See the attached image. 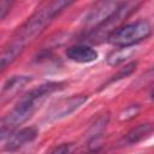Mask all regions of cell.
<instances>
[{
  "instance_id": "obj_12",
  "label": "cell",
  "mask_w": 154,
  "mask_h": 154,
  "mask_svg": "<svg viewBox=\"0 0 154 154\" xmlns=\"http://www.w3.org/2000/svg\"><path fill=\"white\" fill-rule=\"evenodd\" d=\"M136 53V47L130 46V47H118V49L113 51L108 58H107V64L109 66H117L124 61H126L129 58H131Z\"/></svg>"
},
{
  "instance_id": "obj_9",
  "label": "cell",
  "mask_w": 154,
  "mask_h": 154,
  "mask_svg": "<svg viewBox=\"0 0 154 154\" xmlns=\"http://www.w3.org/2000/svg\"><path fill=\"white\" fill-rule=\"evenodd\" d=\"M66 57L75 63L87 64V63L95 61L99 57V53L94 48L87 45H76V46H71L70 48H67Z\"/></svg>"
},
{
  "instance_id": "obj_1",
  "label": "cell",
  "mask_w": 154,
  "mask_h": 154,
  "mask_svg": "<svg viewBox=\"0 0 154 154\" xmlns=\"http://www.w3.org/2000/svg\"><path fill=\"white\" fill-rule=\"evenodd\" d=\"M61 85L63 83L48 82V83L41 84L40 87H36L35 89H31L29 93L22 96L17 102V105L12 108V111H10V113H7L2 118L4 122L13 131H16L19 128V125L25 123L35 113V111L48 97V95L59 90Z\"/></svg>"
},
{
  "instance_id": "obj_2",
  "label": "cell",
  "mask_w": 154,
  "mask_h": 154,
  "mask_svg": "<svg viewBox=\"0 0 154 154\" xmlns=\"http://www.w3.org/2000/svg\"><path fill=\"white\" fill-rule=\"evenodd\" d=\"M71 4H72L71 1H65V0H55V1L46 2L19 28V30L17 31L13 38L26 46V43L35 40L46 29V26Z\"/></svg>"
},
{
  "instance_id": "obj_15",
  "label": "cell",
  "mask_w": 154,
  "mask_h": 154,
  "mask_svg": "<svg viewBox=\"0 0 154 154\" xmlns=\"http://www.w3.org/2000/svg\"><path fill=\"white\" fill-rule=\"evenodd\" d=\"M141 111V106L140 105H131V106H128L125 109H123V112L119 114V119L120 120H130V119H134Z\"/></svg>"
},
{
  "instance_id": "obj_3",
  "label": "cell",
  "mask_w": 154,
  "mask_h": 154,
  "mask_svg": "<svg viewBox=\"0 0 154 154\" xmlns=\"http://www.w3.org/2000/svg\"><path fill=\"white\" fill-rule=\"evenodd\" d=\"M152 34V25L146 19H140L128 24H123L111 32L107 37L108 42L117 47L136 46Z\"/></svg>"
},
{
  "instance_id": "obj_7",
  "label": "cell",
  "mask_w": 154,
  "mask_h": 154,
  "mask_svg": "<svg viewBox=\"0 0 154 154\" xmlns=\"http://www.w3.org/2000/svg\"><path fill=\"white\" fill-rule=\"evenodd\" d=\"M38 135V131L34 126H28L23 129H18L14 132L11 134L8 137L6 144H5V150L7 152H16L24 147L25 144L32 142Z\"/></svg>"
},
{
  "instance_id": "obj_13",
  "label": "cell",
  "mask_w": 154,
  "mask_h": 154,
  "mask_svg": "<svg viewBox=\"0 0 154 154\" xmlns=\"http://www.w3.org/2000/svg\"><path fill=\"white\" fill-rule=\"evenodd\" d=\"M108 119H109V116L108 114H103L101 116L100 118L96 119V122L93 124V126L90 128V136H91V140L94 138H99L103 131V129L107 126V123H108Z\"/></svg>"
},
{
  "instance_id": "obj_18",
  "label": "cell",
  "mask_w": 154,
  "mask_h": 154,
  "mask_svg": "<svg viewBox=\"0 0 154 154\" xmlns=\"http://www.w3.org/2000/svg\"><path fill=\"white\" fill-rule=\"evenodd\" d=\"M51 154H72V147H71V144L64 143V144L55 147L51 152Z\"/></svg>"
},
{
  "instance_id": "obj_4",
  "label": "cell",
  "mask_w": 154,
  "mask_h": 154,
  "mask_svg": "<svg viewBox=\"0 0 154 154\" xmlns=\"http://www.w3.org/2000/svg\"><path fill=\"white\" fill-rule=\"evenodd\" d=\"M138 6L140 2H135V1L122 2L120 6L117 8V11L106 22H103L101 25H99L97 28L93 29L87 34L88 40L91 42H99L102 38H107L111 32H113L117 28L123 25V22L126 18H129Z\"/></svg>"
},
{
  "instance_id": "obj_10",
  "label": "cell",
  "mask_w": 154,
  "mask_h": 154,
  "mask_svg": "<svg viewBox=\"0 0 154 154\" xmlns=\"http://www.w3.org/2000/svg\"><path fill=\"white\" fill-rule=\"evenodd\" d=\"M25 45H23L22 42L17 41L16 38H13L8 46L2 51V53L0 54V73L7 67L10 66L24 51Z\"/></svg>"
},
{
  "instance_id": "obj_17",
  "label": "cell",
  "mask_w": 154,
  "mask_h": 154,
  "mask_svg": "<svg viewBox=\"0 0 154 154\" xmlns=\"http://www.w3.org/2000/svg\"><path fill=\"white\" fill-rule=\"evenodd\" d=\"M12 132H14V131L4 122V119H0V141L6 137H10Z\"/></svg>"
},
{
  "instance_id": "obj_11",
  "label": "cell",
  "mask_w": 154,
  "mask_h": 154,
  "mask_svg": "<svg viewBox=\"0 0 154 154\" xmlns=\"http://www.w3.org/2000/svg\"><path fill=\"white\" fill-rule=\"evenodd\" d=\"M153 132V124L152 123H143L138 124L137 126L132 128L124 137V143L126 144H136L147 137H149Z\"/></svg>"
},
{
  "instance_id": "obj_8",
  "label": "cell",
  "mask_w": 154,
  "mask_h": 154,
  "mask_svg": "<svg viewBox=\"0 0 154 154\" xmlns=\"http://www.w3.org/2000/svg\"><path fill=\"white\" fill-rule=\"evenodd\" d=\"M31 82V76L28 75H14L8 78L0 91V103H5L13 99L19 91L24 89V87Z\"/></svg>"
},
{
  "instance_id": "obj_5",
  "label": "cell",
  "mask_w": 154,
  "mask_h": 154,
  "mask_svg": "<svg viewBox=\"0 0 154 154\" xmlns=\"http://www.w3.org/2000/svg\"><path fill=\"white\" fill-rule=\"evenodd\" d=\"M120 4H122V1H101V2H97L84 19L85 30H88V32H89L93 29L101 25L103 22H106L117 11V8L120 6Z\"/></svg>"
},
{
  "instance_id": "obj_6",
  "label": "cell",
  "mask_w": 154,
  "mask_h": 154,
  "mask_svg": "<svg viewBox=\"0 0 154 154\" xmlns=\"http://www.w3.org/2000/svg\"><path fill=\"white\" fill-rule=\"evenodd\" d=\"M88 100V95H72L69 99H63L54 103L47 112L46 119L48 122H55L61 118H65L77 111L83 103Z\"/></svg>"
},
{
  "instance_id": "obj_16",
  "label": "cell",
  "mask_w": 154,
  "mask_h": 154,
  "mask_svg": "<svg viewBox=\"0 0 154 154\" xmlns=\"http://www.w3.org/2000/svg\"><path fill=\"white\" fill-rule=\"evenodd\" d=\"M13 2L11 1H0V20H2L11 11Z\"/></svg>"
},
{
  "instance_id": "obj_14",
  "label": "cell",
  "mask_w": 154,
  "mask_h": 154,
  "mask_svg": "<svg viewBox=\"0 0 154 154\" xmlns=\"http://www.w3.org/2000/svg\"><path fill=\"white\" fill-rule=\"evenodd\" d=\"M136 67H137V61H131V63L126 64L124 67H122V69L118 71L117 75L113 76V78H112L111 81L114 82V81H119V79H122V78H124V77L130 76V75L136 70Z\"/></svg>"
}]
</instances>
